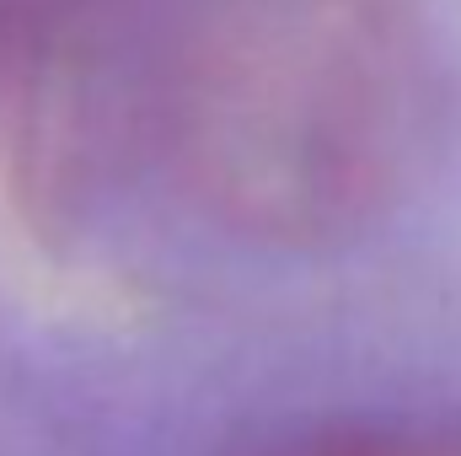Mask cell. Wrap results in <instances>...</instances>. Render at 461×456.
Returning <instances> with one entry per match:
<instances>
[{
	"label": "cell",
	"instance_id": "obj_1",
	"mask_svg": "<svg viewBox=\"0 0 461 456\" xmlns=\"http://www.w3.org/2000/svg\"><path fill=\"white\" fill-rule=\"evenodd\" d=\"M241 456H461V414L440 408H370L290 424Z\"/></svg>",
	"mask_w": 461,
	"mask_h": 456
}]
</instances>
